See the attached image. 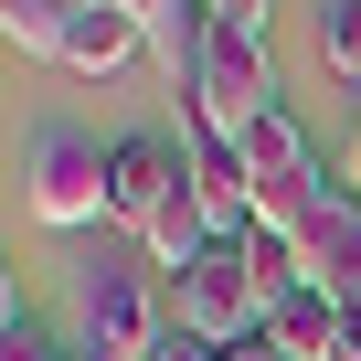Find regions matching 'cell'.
Masks as SVG:
<instances>
[{"label": "cell", "instance_id": "5bb4252c", "mask_svg": "<svg viewBox=\"0 0 361 361\" xmlns=\"http://www.w3.org/2000/svg\"><path fill=\"white\" fill-rule=\"evenodd\" d=\"M0 361H54V340H43V329H32V319H22V329H11V340H0Z\"/></svg>", "mask_w": 361, "mask_h": 361}, {"label": "cell", "instance_id": "8992f818", "mask_svg": "<svg viewBox=\"0 0 361 361\" xmlns=\"http://www.w3.org/2000/svg\"><path fill=\"white\" fill-rule=\"evenodd\" d=\"M298 287H319V298L361 308V202H350V192L298 234Z\"/></svg>", "mask_w": 361, "mask_h": 361}, {"label": "cell", "instance_id": "30bf717a", "mask_svg": "<svg viewBox=\"0 0 361 361\" xmlns=\"http://www.w3.org/2000/svg\"><path fill=\"white\" fill-rule=\"evenodd\" d=\"M75 11H85V0H0V43H11V54H43V64H64Z\"/></svg>", "mask_w": 361, "mask_h": 361}, {"label": "cell", "instance_id": "8fae6325", "mask_svg": "<svg viewBox=\"0 0 361 361\" xmlns=\"http://www.w3.org/2000/svg\"><path fill=\"white\" fill-rule=\"evenodd\" d=\"M245 170H255V192H266V180H298V170H319V159H308V128L276 106V117L245 138Z\"/></svg>", "mask_w": 361, "mask_h": 361}, {"label": "cell", "instance_id": "ac0fdd59", "mask_svg": "<svg viewBox=\"0 0 361 361\" xmlns=\"http://www.w3.org/2000/svg\"><path fill=\"white\" fill-rule=\"evenodd\" d=\"M106 11H128V22H138V32H149V22H159V11H170V0H106Z\"/></svg>", "mask_w": 361, "mask_h": 361}, {"label": "cell", "instance_id": "9a60e30c", "mask_svg": "<svg viewBox=\"0 0 361 361\" xmlns=\"http://www.w3.org/2000/svg\"><path fill=\"white\" fill-rule=\"evenodd\" d=\"M340 180H350V202H361V96H350V138H340Z\"/></svg>", "mask_w": 361, "mask_h": 361}, {"label": "cell", "instance_id": "277c9868", "mask_svg": "<svg viewBox=\"0 0 361 361\" xmlns=\"http://www.w3.org/2000/svg\"><path fill=\"white\" fill-rule=\"evenodd\" d=\"M32 213H43L54 234H75V224H106V149H96V138L54 128V138L32 149Z\"/></svg>", "mask_w": 361, "mask_h": 361}, {"label": "cell", "instance_id": "ba28073f", "mask_svg": "<svg viewBox=\"0 0 361 361\" xmlns=\"http://www.w3.org/2000/svg\"><path fill=\"white\" fill-rule=\"evenodd\" d=\"M340 319H350L340 298H319V287H287V298L266 308V350H276V361H329V350H340Z\"/></svg>", "mask_w": 361, "mask_h": 361}, {"label": "cell", "instance_id": "7a4b0ae2", "mask_svg": "<svg viewBox=\"0 0 361 361\" xmlns=\"http://www.w3.org/2000/svg\"><path fill=\"white\" fill-rule=\"evenodd\" d=\"M266 117H276V64H266V32H213V43H202V64H192V138L245 149Z\"/></svg>", "mask_w": 361, "mask_h": 361}, {"label": "cell", "instance_id": "5b68a950", "mask_svg": "<svg viewBox=\"0 0 361 361\" xmlns=\"http://www.w3.org/2000/svg\"><path fill=\"white\" fill-rule=\"evenodd\" d=\"M180 159H192V149H170L159 128H138V138H106V224H117V234H149V213L170 202Z\"/></svg>", "mask_w": 361, "mask_h": 361}, {"label": "cell", "instance_id": "7c38bea8", "mask_svg": "<svg viewBox=\"0 0 361 361\" xmlns=\"http://www.w3.org/2000/svg\"><path fill=\"white\" fill-rule=\"evenodd\" d=\"M319 64L361 96V0H319Z\"/></svg>", "mask_w": 361, "mask_h": 361}, {"label": "cell", "instance_id": "9c48e42d", "mask_svg": "<svg viewBox=\"0 0 361 361\" xmlns=\"http://www.w3.org/2000/svg\"><path fill=\"white\" fill-rule=\"evenodd\" d=\"M138 54H149V32H138L128 11H106V0H85L75 32H64V75H117V64H138Z\"/></svg>", "mask_w": 361, "mask_h": 361}, {"label": "cell", "instance_id": "2e32d148", "mask_svg": "<svg viewBox=\"0 0 361 361\" xmlns=\"http://www.w3.org/2000/svg\"><path fill=\"white\" fill-rule=\"evenodd\" d=\"M159 361H224V350H213V340H192V329H170V340H159Z\"/></svg>", "mask_w": 361, "mask_h": 361}, {"label": "cell", "instance_id": "52a82bcc", "mask_svg": "<svg viewBox=\"0 0 361 361\" xmlns=\"http://www.w3.org/2000/svg\"><path fill=\"white\" fill-rule=\"evenodd\" d=\"M192 202H202L213 245H245V234H255V170H245V149L192 138Z\"/></svg>", "mask_w": 361, "mask_h": 361}, {"label": "cell", "instance_id": "d6986e66", "mask_svg": "<svg viewBox=\"0 0 361 361\" xmlns=\"http://www.w3.org/2000/svg\"><path fill=\"white\" fill-rule=\"evenodd\" d=\"M329 361H361V308L340 319V350H329Z\"/></svg>", "mask_w": 361, "mask_h": 361}, {"label": "cell", "instance_id": "e0dca14e", "mask_svg": "<svg viewBox=\"0 0 361 361\" xmlns=\"http://www.w3.org/2000/svg\"><path fill=\"white\" fill-rule=\"evenodd\" d=\"M22 329V287H11V266H0V340Z\"/></svg>", "mask_w": 361, "mask_h": 361}, {"label": "cell", "instance_id": "ffe728a7", "mask_svg": "<svg viewBox=\"0 0 361 361\" xmlns=\"http://www.w3.org/2000/svg\"><path fill=\"white\" fill-rule=\"evenodd\" d=\"M224 361H276V350H266V340H245V350H224Z\"/></svg>", "mask_w": 361, "mask_h": 361}, {"label": "cell", "instance_id": "4fadbf2b", "mask_svg": "<svg viewBox=\"0 0 361 361\" xmlns=\"http://www.w3.org/2000/svg\"><path fill=\"white\" fill-rule=\"evenodd\" d=\"M266 11H276V0H202L213 32H266Z\"/></svg>", "mask_w": 361, "mask_h": 361}, {"label": "cell", "instance_id": "6da1fadb", "mask_svg": "<svg viewBox=\"0 0 361 361\" xmlns=\"http://www.w3.org/2000/svg\"><path fill=\"white\" fill-rule=\"evenodd\" d=\"M75 340L96 361H159L170 298L149 287V255H85V276H75Z\"/></svg>", "mask_w": 361, "mask_h": 361}, {"label": "cell", "instance_id": "3957f363", "mask_svg": "<svg viewBox=\"0 0 361 361\" xmlns=\"http://www.w3.org/2000/svg\"><path fill=\"white\" fill-rule=\"evenodd\" d=\"M170 319L192 329V340H213V350H245V340H266V276H255V255H245V245H213L202 266H180V298H170Z\"/></svg>", "mask_w": 361, "mask_h": 361}]
</instances>
